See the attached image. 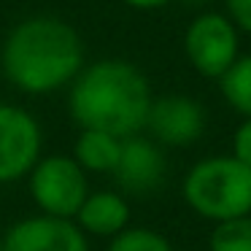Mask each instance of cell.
Listing matches in <instances>:
<instances>
[{"instance_id":"obj_1","label":"cell","mask_w":251,"mask_h":251,"mask_svg":"<svg viewBox=\"0 0 251 251\" xmlns=\"http://www.w3.org/2000/svg\"><path fill=\"white\" fill-rule=\"evenodd\" d=\"M151 87L141 68L127 60H98L71 84V116L81 130L130 138L146 127Z\"/></svg>"},{"instance_id":"obj_2","label":"cell","mask_w":251,"mask_h":251,"mask_svg":"<svg viewBox=\"0 0 251 251\" xmlns=\"http://www.w3.org/2000/svg\"><path fill=\"white\" fill-rule=\"evenodd\" d=\"M3 73L27 95H46L73 84L84 68L78 33L57 17H30L3 44Z\"/></svg>"},{"instance_id":"obj_3","label":"cell","mask_w":251,"mask_h":251,"mask_svg":"<svg viewBox=\"0 0 251 251\" xmlns=\"http://www.w3.org/2000/svg\"><path fill=\"white\" fill-rule=\"evenodd\" d=\"M184 202L208 222L219 224L227 219L251 213V168L232 157L216 154L189 168L181 184Z\"/></svg>"},{"instance_id":"obj_4","label":"cell","mask_w":251,"mask_h":251,"mask_svg":"<svg viewBox=\"0 0 251 251\" xmlns=\"http://www.w3.org/2000/svg\"><path fill=\"white\" fill-rule=\"evenodd\" d=\"M30 197L41 213L57 219H76L89 197L87 170L68 154H49L30 170Z\"/></svg>"},{"instance_id":"obj_5","label":"cell","mask_w":251,"mask_h":251,"mask_svg":"<svg viewBox=\"0 0 251 251\" xmlns=\"http://www.w3.org/2000/svg\"><path fill=\"white\" fill-rule=\"evenodd\" d=\"M184 54L205 78H222L240 57V30L222 11H202L184 33Z\"/></svg>"},{"instance_id":"obj_6","label":"cell","mask_w":251,"mask_h":251,"mask_svg":"<svg viewBox=\"0 0 251 251\" xmlns=\"http://www.w3.org/2000/svg\"><path fill=\"white\" fill-rule=\"evenodd\" d=\"M41 125L19 105H0V184H11L41 159Z\"/></svg>"},{"instance_id":"obj_7","label":"cell","mask_w":251,"mask_h":251,"mask_svg":"<svg viewBox=\"0 0 251 251\" xmlns=\"http://www.w3.org/2000/svg\"><path fill=\"white\" fill-rule=\"evenodd\" d=\"M146 130L159 146H192L205 132V111L189 95H165L151 100Z\"/></svg>"},{"instance_id":"obj_8","label":"cell","mask_w":251,"mask_h":251,"mask_svg":"<svg viewBox=\"0 0 251 251\" xmlns=\"http://www.w3.org/2000/svg\"><path fill=\"white\" fill-rule=\"evenodd\" d=\"M3 251H89V238L73 219L38 213L8 227Z\"/></svg>"},{"instance_id":"obj_9","label":"cell","mask_w":251,"mask_h":251,"mask_svg":"<svg viewBox=\"0 0 251 251\" xmlns=\"http://www.w3.org/2000/svg\"><path fill=\"white\" fill-rule=\"evenodd\" d=\"M165 173H168V162H165L162 146L151 138L130 135L122 141L119 162L111 176L130 195H149V192L159 189Z\"/></svg>"},{"instance_id":"obj_10","label":"cell","mask_w":251,"mask_h":251,"mask_svg":"<svg viewBox=\"0 0 251 251\" xmlns=\"http://www.w3.org/2000/svg\"><path fill=\"white\" fill-rule=\"evenodd\" d=\"M73 222L81 227V232L95 235V238H116L122 229L130 227V205H127L125 195L111 189L89 192L84 205L78 208Z\"/></svg>"},{"instance_id":"obj_11","label":"cell","mask_w":251,"mask_h":251,"mask_svg":"<svg viewBox=\"0 0 251 251\" xmlns=\"http://www.w3.org/2000/svg\"><path fill=\"white\" fill-rule=\"evenodd\" d=\"M122 141L125 138H116L111 132L81 130L73 146V159L87 173H114L122 154Z\"/></svg>"},{"instance_id":"obj_12","label":"cell","mask_w":251,"mask_h":251,"mask_svg":"<svg viewBox=\"0 0 251 251\" xmlns=\"http://www.w3.org/2000/svg\"><path fill=\"white\" fill-rule=\"evenodd\" d=\"M222 98L240 116H251V54H240L227 73L219 78Z\"/></svg>"},{"instance_id":"obj_13","label":"cell","mask_w":251,"mask_h":251,"mask_svg":"<svg viewBox=\"0 0 251 251\" xmlns=\"http://www.w3.org/2000/svg\"><path fill=\"white\" fill-rule=\"evenodd\" d=\"M208 249L211 251H251V213L213 224L211 238H208Z\"/></svg>"},{"instance_id":"obj_14","label":"cell","mask_w":251,"mask_h":251,"mask_svg":"<svg viewBox=\"0 0 251 251\" xmlns=\"http://www.w3.org/2000/svg\"><path fill=\"white\" fill-rule=\"evenodd\" d=\"M108 251H173V243L151 227H127L111 238Z\"/></svg>"},{"instance_id":"obj_15","label":"cell","mask_w":251,"mask_h":251,"mask_svg":"<svg viewBox=\"0 0 251 251\" xmlns=\"http://www.w3.org/2000/svg\"><path fill=\"white\" fill-rule=\"evenodd\" d=\"M232 157L251 168V116H246L232 132Z\"/></svg>"},{"instance_id":"obj_16","label":"cell","mask_w":251,"mask_h":251,"mask_svg":"<svg viewBox=\"0 0 251 251\" xmlns=\"http://www.w3.org/2000/svg\"><path fill=\"white\" fill-rule=\"evenodd\" d=\"M224 14L240 33L251 35V0H224Z\"/></svg>"},{"instance_id":"obj_17","label":"cell","mask_w":251,"mask_h":251,"mask_svg":"<svg viewBox=\"0 0 251 251\" xmlns=\"http://www.w3.org/2000/svg\"><path fill=\"white\" fill-rule=\"evenodd\" d=\"M122 3L135 8V11H157V8H165L173 0H122Z\"/></svg>"},{"instance_id":"obj_18","label":"cell","mask_w":251,"mask_h":251,"mask_svg":"<svg viewBox=\"0 0 251 251\" xmlns=\"http://www.w3.org/2000/svg\"><path fill=\"white\" fill-rule=\"evenodd\" d=\"M0 251H3V235H0Z\"/></svg>"}]
</instances>
